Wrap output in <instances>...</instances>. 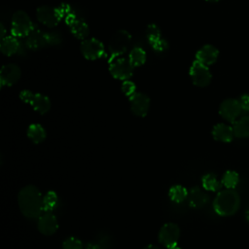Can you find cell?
Masks as SVG:
<instances>
[{
  "label": "cell",
  "mask_w": 249,
  "mask_h": 249,
  "mask_svg": "<svg viewBox=\"0 0 249 249\" xmlns=\"http://www.w3.org/2000/svg\"><path fill=\"white\" fill-rule=\"evenodd\" d=\"M190 77L195 86L204 88L211 82L212 75L208 69V66L195 60L190 68Z\"/></svg>",
  "instance_id": "cell-8"
},
{
  "label": "cell",
  "mask_w": 249,
  "mask_h": 249,
  "mask_svg": "<svg viewBox=\"0 0 249 249\" xmlns=\"http://www.w3.org/2000/svg\"><path fill=\"white\" fill-rule=\"evenodd\" d=\"M212 136L216 141L223 143H230L232 141L234 136L232 126L220 123L213 126L212 128Z\"/></svg>",
  "instance_id": "cell-18"
},
{
  "label": "cell",
  "mask_w": 249,
  "mask_h": 249,
  "mask_svg": "<svg viewBox=\"0 0 249 249\" xmlns=\"http://www.w3.org/2000/svg\"><path fill=\"white\" fill-rule=\"evenodd\" d=\"M20 49V45L18 40L16 36H6L5 38L1 39L0 43V50L3 54L7 56H11L18 52Z\"/></svg>",
  "instance_id": "cell-21"
},
{
  "label": "cell",
  "mask_w": 249,
  "mask_h": 249,
  "mask_svg": "<svg viewBox=\"0 0 249 249\" xmlns=\"http://www.w3.org/2000/svg\"><path fill=\"white\" fill-rule=\"evenodd\" d=\"M122 91L126 95L127 97H130L136 92V86L133 82L129 80H125L122 84Z\"/></svg>",
  "instance_id": "cell-30"
},
{
  "label": "cell",
  "mask_w": 249,
  "mask_h": 249,
  "mask_svg": "<svg viewBox=\"0 0 249 249\" xmlns=\"http://www.w3.org/2000/svg\"><path fill=\"white\" fill-rule=\"evenodd\" d=\"M62 249H84V246L80 239L70 236L63 241Z\"/></svg>",
  "instance_id": "cell-29"
},
{
  "label": "cell",
  "mask_w": 249,
  "mask_h": 249,
  "mask_svg": "<svg viewBox=\"0 0 249 249\" xmlns=\"http://www.w3.org/2000/svg\"><path fill=\"white\" fill-rule=\"evenodd\" d=\"M180 237V229L174 223L164 224L159 231V240L166 248H172L177 245Z\"/></svg>",
  "instance_id": "cell-11"
},
{
  "label": "cell",
  "mask_w": 249,
  "mask_h": 249,
  "mask_svg": "<svg viewBox=\"0 0 249 249\" xmlns=\"http://www.w3.org/2000/svg\"><path fill=\"white\" fill-rule=\"evenodd\" d=\"M34 28L29 16L23 11H17L12 18L11 32L16 37H26Z\"/></svg>",
  "instance_id": "cell-6"
},
{
  "label": "cell",
  "mask_w": 249,
  "mask_h": 249,
  "mask_svg": "<svg viewBox=\"0 0 249 249\" xmlns=\"http://www.w3.org/2000/svg\"><path fill=\"white\" fill-rule=\"evenodd\" d=\"M28 138L35 144L43 142L47 136L45 128L39 124H32L28 126L27 129Z\"/></svg>",
  "instance_id": "cell-23"
},
{
  "label": "cell",
  "mask_w": 249,
  "mask_h": 249,
  "mask_svg": "<svg viewBox=\"0 0 249 249\" xmlns=\"http://www.w3.org/2000/svg\"><path fill=\"white\" fill-rule=\"evenodd\" d=\"M147 38L152 48L157 52H163L167 47V43L164 39L161 38L160 31L155 24L148 26Z\"/></svg>",
  "instance_id": "cell-19"
},
{
  "label": "cell",
  "mask_w": 249,
  "mask_h": 249,
  "mask_svg": "<svg viewBox=\"0 0 249 249\" xmlns=\"http://www.w3.org/2000/svg\"><path fill=\"white\" fill-rule=\"evenodd\" d=\"M37 19L44 25L52 28L56 26L62 18L59 8L50 6H41L36 11Z\"/></svg>",
  "instance_id": "cell-10"
},
{
  "label": "cell",
  "mask_w": 249,
  "mask_h": 249,
  "mask_svg": "<svg viewBox=\"0 0 249 249\" xmlns=\"http://www.w3.org/2000/svg\"><path fill=\"white\" fill-rule=\"evenodd\" d=\"M129 98L131 112L137 117H145L150 109V98L142 92H135Z\"/></svg>",
  "instance_id": "cell-14"
},
{
  "label": "cell",
  "mask_w": 249,
  "mask_h": 249,
  "mask_svg": "<svg viewBox=\"0 0 249 249\" xmlns=\"http://www.w3.org/2000/svg\"><path fill=\"white\" fill-rule=\"evenodd\" d=\"M130 41L131 36L126 30H118L117 32H115L108 44L109 52L111 53L110 60L124 54L126 52Z\"/></svg>",
  "instance_id": "cell-4"
},
{
  "label": "cell",
  "mask_w": 249,
  "mask_h": 249,
  "mask_svg": "<svg viewBox=\"0 0 249 249\" xmlns=\"http://www.w3.org/2000/svg\"><path fill=\"white\" fill-rule=\"evenodd\" d=\"M239 103L243 112H249V93H244L239 97Z\"/></svg>",
  "instance_id": "cell-31"
},
{
  "label": "cell",
  "mask_w": 249,
  "mask_h": 249,
  "mask_svg": "<svg viewBox=\"0 0 249 249\" xmlns=\"http://www.w3.org/2000/svg\"><path fill=\"white\" fill-rule=\"evenodd\" d=\"M109 71L111 75L118 80L125 81L133 75V66L130 61L124 57H116L111 59Z\"/></svg>",
  "instance_id": "cell-7"
},
{
  "label": "cell",
  "mask_w": 249,
  "mask_h": 249,
  "mask_svg": "<svg viewBox=\"0 0 249 249\" xmlns=\"http://www.w3.org/2000/svg\"><path fill=\"white\" fill-rule=\"evenodd\" d=\"M232 129L234 136L237 138L249 137V115L238 118L232 123Z\"/></svg>",
  "instance_id": "cell-22"
},
{
  "label": "cell",
  "mask_w": 249,
  "mask_h": 249,
  "mask_svg": "<svg viewBox=\"0 0 249 249\" xmlns=\"http://www.w3.org/2000/svg\"><path fill=\"white\" fill-rule=\"evenodd\" d=\"M219 55V51L212 45H204L201 47L196 54V60L200 63L209 66L216 62Z\"/></svg>",
  "instance_id": "cell-17"
},
{
  "label": "cell",
  "mask_w": 249,
  "mask_h": 249,
  "mask_svg": "<svg viewBox=\"0 0 249 249\" xmlns=\"http://www.w3.org/2000/svg\"><path fill=\"white\" fill-rule=\"evenodd\" d=\"M25 45L30 50H40L47 46H51L50 33L43 32L37 27H34L26 36Z\"/></svg>",
  "instance_id": "cell-13"
},
{
  "label": "cell",
  "mask_w": 249,
  "mask_h": 249,
  "mask_svg": "<svg viewBox=\"0 0 249 249\" xmlns=\"http://www.w3.org/2000/svg\"><path fill=\"white\" fill-rule=\"evenodd\" d=\"M205 1H208V2H218L220 0H205Z\"/></svg>",
  "instance_id": "cell-35"
},
{
  "label": "cell",
  "mask_w": 249,
  "mask_h": 249,
  "mask_svg": "<svg viewBox=\"0 0 249 249\" xmlns=\"http://www.w3.org/2000/svg\"><path fill=\"white\" fill-rule=\"evenodd\" d=\"M44 212H52L58 203V196L53 191L48 192L43 197Z\"/></svg>",
  "instance_id": "cell-28"
},
{
  "label": "cell",
  "mask_w": 249,
  "mask_h": 249,
  "mask_svg": "<svg viewBox=\"0 0 249 249\" xmlns=\"http://www.w3.org/2000/svg\"><path fill=\"white\" fill-rule=\"evenodd\" d=\"M128 60L132 64L133 67H139L143 65L146 61V53L142 48L136 47L133 48L129 54H128Z\"/></svg>",
  "instance_id": "cell-25"
},
{
  "label": "cell",
  "mask_w": 249,
  "mask_h": 249,
  "mask_svg": "<svg viewBox=\"0 0 249 249\" xmlns=\"http://www.w3.org/2000/svg\"><path fill=\"white\" fill-rule=\"evenodd\" d=\"M202 182V187L205 191H210V192H217L221 189L222 182L218 180L217 176L214 173H206L203 175L201 178Z\"/></svg>",
  "instance_id": "cell-24"
},
{
  "label": "cell",
  "mask_w": 249,
  "mask_h": 249,
  "mask_svg": "<svg viewBox=\"0 0 249 249\" xmlns=\"http://www.w3.org/2000/svg\"><path fill=\"white\" fill-rule=\"evenodd\" d=\"M37 227L41 233L45 235H52L57 231L58 222L52 212H45L38 218Z\"/></svg>",
  "instance_id": "cell-16"
},
{
  "label": "cell",
  "mask_w": 249,
  "mask_h": 249,
  "mask_svg": "<svg viewBox=\"0 0 249 249\" xmlns=\"http://www.w3.org/2000/svg\"><path fill=\"white\" fill-rule=\"evenodd\" d=\"M62 9L59 8L62 17L65 18V22L68 25L71 33L77 38L81 40L87 39L89 34V25L83 19L79 18L74 13H72L67 5H62Z\"/></svg>",
  "instance_id": "cell-3"
},
{
  "label": "cell",
  "mask_w": 249,
  "mask_h": 249,
  "mask_svg": "<svg viewBox=\"0 0 249 249\" xmlns=\"http://www.w3.org/2000/svg\"><path fill=\"white\" fill-rule=\"evenodd\" d=\"M43 196L35 186L22 188L18 195L20 212L28 219H38L44 212Z\"/></svg>",
  "instance_id": "cell-1"
},
{
  "label": "cell",
  "mask_w": 249,
  "mask_h": 249,
  "mask_svg": "<svg viewBox=\"0 0 249 249\" xmlns=\"http://www.w3.org/2000/svg\"><path fill=\"white\" fill-rule=\"evenodd\" d=\"M221 182L226 189H235L239 183V175L234 170H227L223 174Z\"/></svg>",
  "instance_id": "cell-26"
},
{
  "label": "cell",
  "mask_w": 249,
  "mask_h": 249,
  "mask_svg": "<svg viewBox=\"0 0 249 249\" xmlns=\"http://www.w3.org/2000/svg\"><path fill=\"white\" fill-rule=\"evenodd\" d=\"M0 37H1V39L6 37V28L3 23L0 24Z\"/></svg>",
  "instance_id": "cell-32"
},
{
  "label": "cell",
  "mask_w": 249,
  "mask_h": 249,
  "mask_svg": "<svg viewBox=\"0 0 249 249\" xmlns=\"http://www.w3.org/2000/svg\"><path fill=\"white\" fill-rule=\"evenodd\" d=\"M188 194L189 193L187 189L181 185L172 186L169 189V193H168L170 199L176 203H180L184 201L188 197Z\"/></svg>",
  "instance_id": "cell-27"
},
{
  "label": "cell",
  "mask_w": 249,
  "mask_h": 249,
  "mask_svg": "<svg viewBox=\"0 0 249 249\" xmlns=\"http://www.w3.org/2000/svg\"><path fill=\"white\" fill-rule=\"evenodd\" d=\"M81 53L85 58L95 60L104 54V46L95 38L85 39L81 43Z\"/></svg>",
  "instance_id": "cell-12"
},
{
  "label": "cell",
  "mask_w": 249,
  "mask_h": 249,
  "mask_svg": "<svg viewBox=\"0 0 249 249\" xmlns=\"http://www.w3.org/2000/svg\"><path fill=\"white\" fill-rule=\"evenodd\" d=\"M242 108L238 99L227 98L222 101L219 107L220 116L229 123H234L242 113Z\"/></svg>",
  "instance_id": "cell-9"
},
{
  "label": "cell",
  "mask_w": 249,
  "mask_h": 249,
  "mask_svg": "<svg viewBox=\"0 0 249 249\" xmlns=\"http://www.w3.org/2000/svg\"><path fill=\"white\" fill-rule=\"evenodd\" d=\"M21 75L20 68L14 64V63H9L5 64L2 66L1 71H0V83L1 86H8L11 87L14 84H16Z\"/></svg>",
  "instance_id": "cell-15"
},
{
  "label": "cell",
  "mask_w": 249,
  "mask_h": 249,
  "mask_svg": "<svg viewBox=\"0 0 249 249\" xmlns=\"http://www.w3.org/2000/svg\"><path fill=\"white\" fill-rule=\"evenodd\" d=\"M187 198L192 207L201 208L208 202L209 196L205 191H203L199 187H195L190 191Z\"/></svg>",
  "instance_id": "cell-20"
},
{
  "label": "cell",
  "mask_w": 249,
  "mask_h": 249,
  "mask_svg": "<svg viewBox=\"0 0 249 249\" xmlns=\"http://www.w3.org/2000/svg\"><path fill=\"white\" fill-rule=\"evenodd\" d=\"M169 249H181V248H179V247H177V246H174V247H172V248H169Z\"/></svg>",
  "instance_id": "cell-36"
},
{
  "label": "cell",
  "mask_w": 249,
  "mask_h": 249,
  "mask_svg": "<svg viewBox=\"0 0 249 249\" xmlns=\"http://www.w3.org/2000/svg\"><path fill=\"white\" fill-rule=\"evenodd\" d=\"M19 98L23 102L30 104L33 109L41 115L46 114L51 109L50 98L42 93H34L28 89H24L20 91Z\"/></svg>",
  "instance_id": "cell-5"
},
{
  "label": "cell",
  "mask_w": 249,
  "mask_h": 249,
  "mask_svg": "<svg viewBox=\"0 0 249 249\" xmlns=\"http://www.w3.org/2000/svg\"><path fill=\"white\" fill-rule=\"evenodd\" d=\"M144 249H160L158 246L156 245H153V244H150V245H147Z\"/></svg>",
  "instance_id": "cell-33"
},
{
  "label": "cell",
  "mask_w": 249,
  "mask_h": 249,
  "mask_svg": "<svg viewBox=\"0 0 249 249\" xmlns=\"http://www.w3.org/2000/svg\"><path fill=\"white\" fill-rule=\"evenodd\" d=\"M241 199L234 189H224L216 195L213 200V209L219 216L229 217L234 215L240 207Z\"/></svg>",
  "instance_id": "cell-2"
},
{
  "label": "cell",
  "mask_w": 249,
  "mask_h": 249,
  "mask_svg": "<svg viewBox=\"0 0 249 249\" xmlns=\"http://www.w3.org/2000/svg\"><path fill=\"white\" fill-rule=\"evenodd\" d=\"M245 217H246V220L249 222V207L247 208L246 210V213H245Z\"/></svg>",
  "instance_id": "cell-34"
}]
</instances>
